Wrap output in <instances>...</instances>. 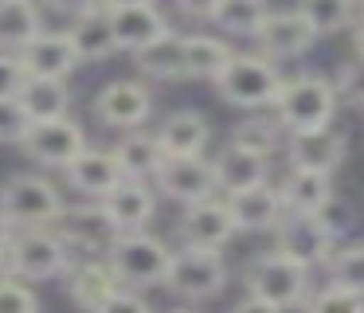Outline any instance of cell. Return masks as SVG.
Here are the masks:
<instances>
[{
    "label": "cell",
    "instance_id": "cell-1",
    "mask_svg": "<svg viewBox=\"0 0 364 313\" xmlns=\"http://www.w3.org/2000/svg\"><path fill=\"white\" fill-rule=\"evenodd\" d=\"M270 114L278 117V125H282L286 133H306V129H325V125H333L341 114L333 78L321 75V70H301V75L282 78Z\"/></svg>",
    "mask_w": 364,
    "mask_h": 313
},
{
    "label": "cell",
    "instance_id": "cell-2",
    "mask_svg": "<svg viewBox=\"0 0 364 313\" xmlns=\"http://www.w3.org/2000/svg\"><path fill=\"white\" fill-rule=\"evenodd\" d=\"M282 78H286L282 67L274 59H267L262 51H235L212 86L220 94V102L243 110V114H255V110L274 106Z\"/></svg>",
    "mask_w": 364,
    "mask_h": 313
},
{
    "label": "cell",
    "instance_id": "cell-3",
    "mask_svg": "<svg viewBox=\"0 0 364 313\" xmlns=\"http://www.w3.org/2000/svg\"><path fill=\"white\" fill-rule=\"evenodd\" d=\"M314 286H317L314 270H306V266H298L294 258L278 255L274 247L251 255L247 266H243V294L262 297V302L278 305L282 313L301 309V302L309 297Z\"/></svg>",
    "mask_w": 364,
    "mask_h": 313
},
{
    "label": "cell",
    "instance_id": "cell-4",
    "mask_svg": "<svg viewBox=\"0 0 364 313\" xmlns=\"http://www.w3.org/2000/svg\"><path fill=\"white\" fill-rule=\"evenodd\" d=\"M231 282V266L223 258V250H208V247H176L173 258H168V270H165V282L161 290H168L173 297L188 305H200V302H212L228 290Z\"/></svg>",
    "mask_w": 364,
    "mask_h": 313
},
{
    "label": "cell",
    "instance_id": "cell-5",
    "mask_svg": "<svg viewBox=\"0 0 364 313\" xmlns=\"http://www.w3.org/2000/svg\"><path fill=\"white\" fill-rule=\"evenodd\" d=\"M168 258H173V247L161 235H153L149 227L145 231H122L106 250V262L118 274V282L129 290H141V294L165 282Z\"/></svg>",
    "mask_w": 364,
    "mask_h": 313
},
{
    "label": "cell",
    "instance_id": "cell-6",
    "mask_svg": "<svg viewBox=\"0 0 364 313\" xmlns=\"http://www.w3.org/2000/svg\"><path fill=\"white\" fill-rule=\"evenodd\" d=\"M63 203V192L43 172H9L0 180V211L12 227H51Z\"/></svg>",
    "mask_w": 364,
    "mask_h": 313
},
{
    "label": "cell",
    "instance_id": "cell-7",
    "mask_svg": "<svg viewBox=\"0 0 364 313\" xmlns=\"http://www.w3.org/2000/svg\"><path fill=\"white\" fill-rule=\"evenodd\" d=\"M4 258H9L12 274L32 286V282L63 278L67 262H71V250H67V243L59 239L55 227H16Z\"/></svg>",
    "mask_w": 364,
    "mask_h": 313
},
{
    "label": "cell",
    "instance_id": "cell-8",
    "mask_svg": "<svg viewBox=\"0 0 364 313\" xmlns=\"http://www.w3.org/2000/svg\"><path fill=\"white\" fill-rule=\"evenodd\" d=\"M337 243L341 239L329 231V223L321 216H306V211H286L270 231V247L278 255L294 258L298 266H306V270H325Z\"/></svg>",
    "mask_w": 364,
    "mask_h": 313
},
{
    "label": "cell",
    "instance_id": "cell-9",
    "mask_svg": "<svg viewBox=\"0 0 364 313\" xmlns=\"http://www.w3.org/2000/svg\"><path fill=\"white\" fill-rule=\"evenodd\" d=\"M90 114L98 117V125L114 133L141 129L153 117V86L145 78H110L90 98Z\"/></svg>",
    "mask_w": 364,
    "mask_h": 313
},
{
    "label": "cell",
    "instance_id": "cell-10",
    "mask_svg": "<svg viewBox=\"0 0 364 313\" xmlns=\"http://www.w3.org/2000/svg\"><path fill=\"white\" fill-rule=\"evenodd\" d=\"M87 129L75 122L71 114H59V117H43V122H32L24 137V156H32L40 169H59L63 172L75 156L87 149Z\"/></svg>",
    "mask_w": 364,
    "mask_h": 313
},
{
    "label": "cell",
    "instance_id": "cell-11",
    "mask_svg": "<svg viewBox=\"0 0 364 313\" xmlns=\"http://www.w3.org/2000/svg\"><path fill=\"white\" fill-rule=\"evenodd\" d=\"M59 231V239L67 243L71 258H87V255H106L110 243L118 239L110 216L102 211L98 200H82V203H63L59 219L51 223Z\"/></svg>",
    "mask_w": 364,
    "mask_h": 313
},
{
    "label": "cell",
    "instance_id": "cell-12",
    "mask_svg": "<svg viewBox=\"0 0 364 313\" xmlns=\"http://www.w3.org/2000/svg\"><path fill=\"white\" fill-rule=\"evenodd\" d=\"M153 188H157V196L181 203V208L220 196V188H215V172H212V156H204V153H196V156H165L161 169L153 172Z\"/></svg>",
    "mask_w": 364,
    "mask_h": 313
},
{
    "label": "cell",
    "instance_id": "cell-13",
    "mask_svg": "<svg viewBox=\"0 0 364 313\" xmlns=\"http://www.w3.org/2000/svg\"><path fill=\"white\" fill-rule=\"evenodd\" d=\"M282 161L298 164V169H317V172H341L348 161V133L337 122L325 129H306V133H286Z\"/></svg>",
    "mask_w": 364,
    "mask_h": 313
},
{
    "label": "cell",
    "instance_id": "cell-14",
    "mask_svg": "<svg viewBox=\"0 0 364 313\" xmlns=\"http://www.w3.org/2000/svg\"><path fill=\"white\" fill-rule=\"evenodd\" d=\"M314 43H317V31L309 28V20L298 8H270L262 28L255 31V47L274 63L301 59Z\"/></svg>",
    "mask_w": 364,
    "mask_h": 313
},
{
    "label": "cell",
    "instance_id": "cell-15",
    "mask_svg": "<svg viewBox=\"0 0 364 313\" xmlns=\"http://www.w3.org/2000/svg\"><path fill=\"white\" fill-rule=\"evenodd\" d=\"M176 235H181L184 247H208V250H223L231 239L239 235L235 219H231V208L223 196H212V200H200L181 208V219H176Z\"/></svg>",
    "mask_w": 364,
    "mask_h": 313
},
{
    "label": "cell",
    "instance_id": "cell-16",
    "mask_svg": "<svg viewBox=\"0 0 364 313\" xmlns=\"http://www.w3.org/2000/svg\"><path fill=\"white\" fill-rule=\"evenodd\" d=\"M106 20H110L118 55H137L141 47L157 43L161 36H168V31H173V23H168V16L157 8V0H149V4L106 8Z\"/></svg>",
    "mask_w": 364,
    "mask_h": 313
},
{
    "label": "cell",
    "instance_id": "cell-17",
    "mask_svg": "<svg viewBox=\"0 0 364 313\" xmlns=\"http://www.w3.org/2000/svg\"><path fill=\"white\" fill-rule=\"evenodd\" d=\"M118 286H122V282H118V274L110 270L106 255L71 258V262H67V270H63V297L79 313H95Z\"/></svg>",
    "mask_w": 364,
    "mask_h": 313
},
{
    "label": "cell",
    "instance_id": "cell-18",
    "mask_svg": "<svg viewBox=\"0 0 364 313\" xmlns=\"http://www.w3.org/2000/svg\"><path fill=\"white\" fill-rule=\"evenodd\" d=\"M231 208V219H235L239 235H270L278 227V219L286 216L282 192H278V180H262L255 188H243V192L223 196Z\"/></svg>",
    "mask_w": 364,
    "mask_h": 313
},
{
    "label": "cell",
    "instance_id": "cell-19",
    "mask_svg": "<svg viewBox=\"0 0 364 313\" xmlns=\"http://www.w3.org/2000/svg\"><path fill=\"white\" fill-rule=\"evenodd\" d=\"M63 176H67V184H71V192H79L82 200H106V196H110L114 188L122 184V180H126V172H122L114 149H106V145H87V149H82V153L63 169Z\"/></svg>",
    "mask_w": 364,
    "mask_h": 313
},
{
    "label": "cell",
    "instance_id": "cell-20",
    "mask_svg": "<svg viewBox=\"0 0 364 313\" xmlns=\"http://www.w3.org/2000/svg\"><path fill=\"white\" fill-rule=\"evenodd\" d=\"M153 133H157L165 156H196L208 153V145H212V117L196 106H176L161 117Z\"/></svg>",
    "mask_w": 364,
    "mask_h": 313
},
{
    "label": "cell",
    "instance_id": "cell-21",
    "mask_svg": "<svg viewBox=\"0 0 364 313\" xmlns=\"http://www.w3.org/2000/svg\"><path fill=\"white\" fill-rule=\"evenodd\" d=\"M157 188H153V180H134L126 176L118 188H114L102 203V211L110 216L114 231H145V227L153 223V216H157Z\"/></svg>",
    "mask_w": 364,
    "mask_h": 313
},
{
    "label": "cell",
    "instance_id": "cell-22",
    "mask_svg": "<svg viewBox=\"0 0 364 313\" xmlns=\"http://www.w3.org/2000/svg\"><path fill=\"white\" fill-rule=\"evenodd\" d=\"M212 172H215L220 196H231V192H243V188H255V184H262V180H270L274 161L235 145V141H228L223 149L212 153Z\"/></svg>",
    "mask_w": 364,
    "mask_h": 313
},
{
    "label": "cell",
    "instance_id": "cell-23",
    "mask_svg": "<svg viewBox=\"0 0 364 313\" xmlns=\"http://www.w3.org/2000/svg\"><path fill=\"white\" fill-rule=\"evenodd\" d=\"M20 59H24L28 75H43V78H71L75 70L82 67L79 55H75L71 36H67V28L63 31L43 28L40 36L20 51Z\"/></svg>",
    "mask_w": 364,
    "mask_h": 313
},
{
    "label": "cell",
    "instance_id": "cell-24",
    "mask_svg": "<svg viewBox=\"0 0 364 313\" xmlns=\"http://www.w3.org/2000/svg\"><path fill=\"white\" fill-rule=\"evenodd\" d=\"M278 192H282L286 211H306V216H317L325 203L333 200V176L317 169H298V164H286V172L278 176Z\"/></svg>",
    "mask_w": 364,
    "mask_h": 313
},
{
    "label": "cell",
    "instance_id": "cell-25",
    "mask_svg": "<svg viewBox=\"0 0 364 313\" xmlns=\"http://www.w3.org/2000/svg\"><path fill=\"white\" fill-rule=\"evenodd\" d=\"M235 55L228 36L212 31H188L184 36V83H215L228 59Z\"/></svg>",
    "mask_w": 364,
    "mask_h": 313
},
{
    "label": "cell",
    "instance_id": "cell-26",
    "mask_svg": "<svg viewBox=\"0 0 364 313\" xmlns=\"http://www.w3.org/2000/svg\"><path fill=\"white\" fill-rule=\"evenodd\" d=\"M134 67L145 83H184V31H168L157 43L141 47L134 55Z\"/></svg>",
    "mask_w": 364,
    "mask_h": 313
},
{
    "label": "cell",
    "instance_id": "cell-27",
    "mask_svg": "<svg viewBox=\"0 0 364 313\" xmlns=\"http://www.w3.org/2000/svg\"><path fill=\"white\" fill-rule=\"evenodd\" d=\"M67 36L75 43V55L79 63H106L118 55V43H114V31H110V20H106V8H95V12H82L67 23Z\"/></svg>",
    "mask_w": 364,
    "mask_h": 313
},
{
    "label": "cell",
    "instance_id": "cell-28",
    "mask_svg": "<svg viewBox=\"0 0 364 313\" xmlns=\"http://www.w3.org/2000/svg\"><path fill=\"white\" fill-rule=\"evenodd\" d=\"M114 156H118L122 172L134 180H153V172L161 169V161H165V153H161V141L153 129H126L118 141H114Z\"/></svg>",
    "mask_w": 364,
    "mask_h": 313
},
{
    "label": "cell",
    "instance_id": "cell-29",
    "mask_svg": "<svg viewBox=\"0 0 364 313\" xmlns=\"http://www.w3.org/2000/svg\"><path fill=\"white\" fill-rule=\"evenodd\" d=\"M40 31V0H0V51H24Z\"/></svg>",
    "mask_w": 364,
    "mask_h": 313
},
{
    "label": "cell",
    "instance_id": "cell-30",
    "mask_svg": "<svg viewBox=\"0 0 364 313\" xmlns=\"http://www.w3.org/2000/svg\"><path fill=\"white\" fill-rule=\"evenodd\" d=\"M20 102L32 114V122H43V117H59L71 114V83L67 78H43V75H28L24 90H20Z\"/></svg>",
    "mask_w": 364,
    "mask_h": 313
},
{
    "label": "cell",
    "instance_id": "cell-31",
    "mask_svg": "<svg viewBox=\"0 0 364 313\" xmlns=\"http://www.w3.org/2000/svg\"><path fill=\"white\" fill-rule=\"evenodd\" d=\"M235 145L251 149V153L259 156H282V145H286V129L278 125L274 114H267V110H255V114H247L239 125H231V137Z\"/></svg>",
    "mask_w": 364,
    "mask_h": 313
},
{
    "label": "cell",
    "instance_id": "cell-32",
    "mask_svg": "<svg viewBox=\"0 0 364 313\" xmlns=\"http://www.w3.org/2000/svg\"><path fill=\"white\" fill-rule=\"evenodd\" d=\"M267 12H270L267 0H215V12L208 23L231 39H255Z\"/></svg>",
    "mask_w": 364,
    "mask_h": 313
},
{
    "label": "cell",
    "instance_id": "cell-33",
    "mask_svg": "<svg viewBox=\"0 0 364 313\" xmlns=\"http://www.w3.org/2000/svg\"><path fill=\"white\" fill-rule=\"evenodd\" d=\"M298 12L309 20L317 39H329L353 28V20L360 16V4L356 0H298Z\"/></svg>",
    "mask_w": 364,
    "mask_h": 313
},
{
    "label": "cell",
    "instance_id": "cell-34",
    "mask_svg": "<svg viewBox=\"0 0 364 313\" xmlns=\"http://www.w3.org/2000/svg\"><path fill=\"white\" fill-rule=\"evenodd\" d=\"M325 278L364 294V239H341L325 262Z\"/></svg>",
    "mask_w": 364,
    "mask_h": 313
},
{
    "label": "cell",
    "instance_id": "cell-35",
    "mask_svg": "<svg viewBox=\"0 0 364 313\" xmlns=\"http://www.w3.org/2000/svg\"><path fill=\"white\" fill-rule=\"evenodd\" d=\"M301 313H364V294L325 278L321 286L309 290V297L301 302Z\"/></svg>",
    "mask_w": 364,
    "mask_h": 313
},
{
    "label": "cell",
    "instance_id": "cell-36",
    "mask_svg": "<svg viewBox=\"0 0 364 313\" xmlns=\"http://www.w3.org/2000/svg\"><path fill=\"white\" fill-rule=\"evenodd\" d=\"M333 90H337V102L341 106H353L364 114V59H345L337 63V70H333Z\"/></svg>",
    "mask_w": 364,
    "mask_h": 313
},
{
    "label": "cell",
    "instance_id": "cell-37",
    "mask_svg": "<svg viewBox=\"0 0 364 313\" xmlns=\"http://www.w3.org/2000/svg\"><path fill=\"white\" fill-rule=\"evenodd\" d=\"M28 129H32V114L24 110L20 94L0 98V145H24Z\"/></svg>",
    "mask_w": 364,
    "mask_h": 313
},
{
    "label": "cell",
    "instance_id": "cell-38",
    "mask_svg": "<svg viewBox=\"0 0 364 313\" xmlns=\"http://www.w3.org/2000/svg\"><path fill=\"white\" fill-rule=\"evenodd\" d=\"M40 294L28 282L12 278L9 286H0V313H40Z\"/></svg>",
    "mask_w": 364,
    "mask_h": 313
},
{
    "label": "cell",
    "instance_id": "cell-39",
    "mask_svg": "<svg viewBox=\"0 0 364 313\" xmlns=\"http://www.w3.org/2000/svg\"><path fill=\"white\" fill-rule=\"evenodd\" d=\"M317 216L329 223V231L337 235V239H348V235H353V227H356V208H353V200H345L341 192H333V200L325 203Z\"/></svg>",
    "mask_w": 364,
    "mask_h": 313
},
{
    "label": "cell",
    "instance_id": "cell-40",
    "mask_svg": "<svg viewBox=\"0 0 364 313\" xmlns=\"http://www.w3.org/2000/svg\"><path fill=\"white\" fill-rule=\"evenodd\" d=\"M95 313H153L149 297L141 294V290H129V286H118L110 297H106L102 305H98Z\"/></svg>",
    "mask_w": 364,
    "mask_h": 313
},
{
    "label": "cell",
    "instance_id": "cell-41",
    "mask_svg": "<svg viewBox=\"0 0 364 313\" xmlns=\"http://www.w3.org/2000/svg\"><path fill=\"white\" fill-rule=\"evenodd\" d=\"M28 83V67L20 59V51H0V98L20 94Z\"/></svg>",
    "mask_w": 364,
    "mask_h": 313
},
{
    "label": "cell",
    "instance_id": "cell-42",
    "mask_svg": "<svg viewBox=\"0 0 364 313\" xmlns=\"http://www.w3.org/2000/svg\"><path fill=\"white\" fill-rule=\"evenodd\" d=\"M43 8H51V12L59 16H82V12H95V8H102V0H40Z\"/></svg>",
    "mask_w": 364,
    "mask_h": 313
},
{
    "label": "cell",
    "instance_id": "cell-43",
    "mask_svg": "<svg viewBox=\"0 0 364 313\" xmlns=\"http://www.w3.org/2000/svg\"><path fill=\"white\" fill-rule=\"evenodd\" d=\"M173 4L181 16H188V20H196V23H208L215 12V0H173Z\"/></svg>",
    "mask_w": 364,
    "mask_h": 313
},
{
    "label": "cell",
    "instance_id": "cell-44",
    "mask_svg": "<svg viewBox=\"0 0 364 313\" xmlns=\"http://www.w3.org/2000/svg\"><path fill=\"white\" fill-rule=\"evenodd\" d=\"M231 313H282V309H278V305H270V302H262V297L243 294L235 305H231Z\"/></svg>",
    "mask_w": 364,
    "mask_h": 313
},
{
    "label": "cell",
    "instance_id": "cell-45",
    "mask_svg": "<svg viewBox=\"0 0 364 313\" xmlns=\"http://www.w3.org/2000/svg\"><path fill=\"white\" fill-rule=\"evenodd\" d=\"M348 39H353V55H356V59H364V12L353 20V28H348Z\"/></svg>",
    "mask_w": 364,
    "mask_h": 313
},
{
    "label": "cell",
    "instance_id": "cell-46",
    "mask_svg": "<svg viewBox=\"0 0 364 313\" xmlns=\"http://www.w3.org/2000/svg\"><path fill=\"white\" fill-rule=\"evenodd\" d=\"M12 235H16V227H12L9 219H4V211H0V255H4V250H9Z\"/></svg>",
    "mask_w": 364,
    "mask_h": 313
},
{
    "label": "cell",
    "instance_id": "cell-47",
    "mask_svg": "<svg viewBox=\"0 0 364 313\" xmlns=\"http://www.w3.org/2000/svg\"><path fill=\"white\" fill-rule=\"evenodd\" d=\"M16 278V274H12V266H9V258L0 255V286H9V282Z\"/></svg>",
    "mask_w": 364,
    "mask_h": 313
},
{
    "label": "cell",
    "instance_id": "cell-48",
    "mask_svg": "<svg viewBox=\"0 0 364 313\" xmlns=\"http://www.w3.org/2000/svg\"><path fill=\"white\" fill-rule=\"evenodd\" d=\"M122 4H149V0H102V8H122Z\"/></svg>",
    "mask_w": 364,
    "mask_h": 313
},
{
    "label": "cell",
    "instance_id": "cell-49",
    "mask_svg": "<svg viewBox=\"0 0 364 313\" xmlns=\"http://www.w3.org/2000/svg\"><path fill=\"white\" fill-rule=\"evenodd\" d=\"M168 313H200V309H192V305H176V309H168Z\"/></svg>",
    "mask_w": 364,
    "mask_h": 313
},
{
    "label": "cell",
    "instance_id": "cell-50",
    "mask_svg": "<svg viewBox=\"0 0 364 313\" xmlns=\"http://www.w3.org/2000/svg\"><path fill=\"white\" fill-rule=\"evenodd\" d=\"M356 4H360V12H364V0H356Z\"/></svg>",
    "mask_w": 364,
    "mask_h": 313
}]
</instances>
